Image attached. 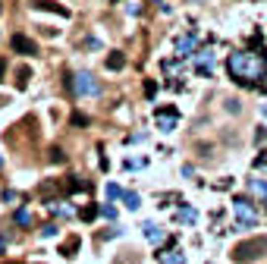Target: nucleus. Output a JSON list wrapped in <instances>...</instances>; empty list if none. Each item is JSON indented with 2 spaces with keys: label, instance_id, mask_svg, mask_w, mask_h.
Masks as SVG:
<instances>
[{
  "label": "nucleus",
  "instance_id": "cd10ccee",
  "mask_svg": "<svg viewBox=\"0 0 267 264\" xmlns=\"http://www.w3.org/2000/svg\"><path fill=\"white\" fill-rule=\"evenodd\" d=\"M101 214H104V217H116V208H114V204H104V208H101Z\"/></svg>",
  "mask_w": 267,
  "mask_h": 264
},
{
  "label": "nucleus",
  "instance_id": "393cba45",
  "mask_svg": "<svg viewBox=\"0 0 267 264\" xmlns=\"http://www.w3.org/2000/svg\"><path fill=\"white\" fill-rule=\"evenodd\" d=\"M107 195H110V198H119V195H123V189H119L116 183H110V186H107Z\"/></svg>",
  "mask_w": 267,
  "mask_h": 264
},
{
  "label": "nucleus",
  "instance_id": "1a4fd4ad",
  "mask_svg": "<svg viewBox=\"0 0 267 264\" xmlns=\"http://www.w3.org/2000/svg\"><path fill=\"white\" fill-rule=\"evenodd\" d=\"M13 50H19V54H25V57H35L38 54V44L29 35H13Z\"/></svg>",
  "mask_w": 267,
  "mask_h": 264
},
{
  "label": "nucleus",
  "instance_id": "9d476101",
  "mask_svg": "<svg viewBox=\"0 0 267 264\" xmlns=\"http://www.w3.org/2000/svg\"><path fill=\"white\" fill-rule=\"evenodd\" d=\"M35 10H47V13H57V16H63V19H70V10H66V6H60L57 0H35Z\"/></svg>",
  "mask_w": 267,
  "mask_h": 264
},
{
  "label": "nucleus",
  "instance_id": "c85d7f7f",
  "mask_svg": "<svg viewBox=\"0 0 267 264\" xmlns=\"http://www.w3.org/2000/svg\"><path fill=\"white\" fill-rule=\"evenodd\" d=\"M3 73H6V60H0V79H3Z\"/></svg>",
  "mask_w": 267,
  "mask_h": 264
},
{
  "label": "nucleus",
  "instance_id": "6e6552de",
  "mask_svg": "<svg viewBox=\"0 0 267 264\" xmlns=\"http://www.w3.org/2000/svg\"><path fill=\"white\" fill-rule=\"evenodd\" d=\"M173 245H176V239L170 236L167 249H160V252H157V261H160V264H186V261H183V252H176Z\"/></svg>",
  "mask_w": 267,
  "mask_h": 264
},
{
  "label": "nucleus",
  "instance_id": "dca6fc26",
  "mask_svg": "<svg viewBox=\"0 0 267 264\" xmlns=\"http://www.w3.org/2000/svg\"><path fill=\"white\" fill-rule=\"evenodd\" d=\"M248 189H252L255 195H261V198L267 201V183H264V180H248Z\"/></svg>",
  "mask_w": 267,
  "mask_h": 264
},
{
  "label": "nucleus",
  "instance_id": "f3484780",
  "mask_svg": "<svg viewBox=\"0 0 267 264\" xmlns=\"http://www.w3.org/2000/svg\"><path fill=\"white\" fill-rule=\"evenodd\" d=\"M13 220H16V224H22V226H29V224H32V214H29L25 208H19V211L13 214Z\"/></svg>",
  "mask_w": 267,
  "mask_h": 264
},
{
  "label": "nucleus",
  "instance_id": "c756f323",
  "mask_svg": "<svg viewBox=\"0 0 267 264\" xmlns=\"http://www.w3.org/2000/svg\"><path fill=\"white\" fill-rule=\"evenodd\" d=\"M0 264H22V261H0Z\"/></svg>",
  "mask_w": 267,
  "mask_h": 264
},
{
  "label": "nucleus",
  "instance_id": "a878e982",
  "mask_svg": "<svg viewBox=\"0 0 267 264\" xmlns=\"http://www.w3.org/2000/svg\"><path fill=\"white\" fill-rule=\"evenodd\" d=\"M73 123L76 126H88V116H85V113H73Z\"/></svg>",
  "mask_w": 267,
  "mask_h": 264
},
{
  "label": "nucleus",
  "instance_id": "0eeeda50",
  "mask_svg": "<svg viewBox=\"0 0 267 264\" xmlns=\"http://www.w3.org/2000/svg\"><path fill=\"white\" fill-rule=\"evenodd\" d=\"M195 44H198V32H189V35L183 38H176V57H192L195 54Z\"/></svg>",
  "mask_w": 267,
  "mask_h": 264
},
{
  "label": "nucleus",
  "instance_id": "bb28decb",
  "mask_svg": "<svg viewBox=\"0 0 267 264\" xmlns=\"http://www.w3.org/2000/svg\"><path fill=\"white\" fill-rule=\"evenodd\" d=\"M145 95L154 98V95H157V85H154V82H145Z\"/></svg>",
  "mask_w": 267,
  "mask_h": 264
},
{
  "label": "nucleus",
  "instance_id": "2f4dec72",
  "mask_svg": "<svg viewBox=\"0 0 267 264\" xmlns=\"http://www.w3.org/2000/svg\"><path fill=\"white\" fill-rule=\"evenodd\" d=\"M107 3H119V0H107Z\"/></svg>",
  "mask_w": 267,
  "mask_h": 264
},
{
  "label": "nucleus",
  "instance_id": "b1692460",
  "mask_svg": "<svg viewBox=\"0 0 267 264\" xmlns=\"http://www.w3.org/2000/svg\"><path fill=\"white\" fill-rule=\"evenodd\" d=\"M114 236H123V226H110L107 233H101V239H114Z\"/></svg>",
  "mask_w": 267,
  "mask_h": 264
},
{
  "label": "nucleus",
  "instance_id": "f8f14e48",
  "mask_svg": "<svg viewBox=\"0 0 267 264\" xmlns=\"http://www.w3.org/2000/svg\"><path fill=\"white\" fill-rule=\"evenodd\" d=\"M79 236H70V239H66L63 245H60V255H63V258H76V252H79Z\"/></svg>",
  "mask_w": 267,
  "mask_h": 264
},
{
  "label": "nucleus",
  "instance_id": "ddd939ff",
  "mask_svg": "<svg viewBox=\"0 0 267 264\" xmlns=\"http://www.w3.org/2000/svg\"><path fill=\"white\" fill-rule=\"evenodd\" d=\"M104 66H107V70H110V73H116V70H123V66H126V57H123V54H119V50H114V54H107V60H104Z\"/></svg>",
  "mask_w": 267,
  "mask_h": 264
},
{
  "label": "nucleus",
  "instance_id": "423d86ee",
  "mask_svg": "<svg viewBox=\"0 0 267 264\" xmlns=\"http://www.w3.org/2000/svg\"><path fill=\"white\" fill-rule=\"evenodd\" d=\"M195 73L198 75L214 73V50H195Z\"/></svg>",
  "mask_w": 267,
  "mask_h": 264
},
{
  "label": "nucleus",
  "instance_id": "f03ea898",
  "mask_svg": "<svg viewBox=\"0 0 267 264\" xmlns=\"http://www.w3.org/2000/svg\"><path fill=\"white\" fill-rule=\"evenodd\" d=\"M261 255H267V236H255V239H245L232 249V261L248 264V261H258Z\"/></svg>",
  "mask_w": 267,
  "mask_h": 264
},
{
  "label": "nucleus",
  "instance_id": "2eb2a0df",
  "mask_svg": "<svg viewBox=\"0 0 267 264\" xmlns=\"http://www.w3.org/2000/svg\"><path fill=\"white\" fill-rule=\"evenodd\" d=\"M176 220H183V224H195L198 214H195V208H189V204H183V208L176 211Z\"/></svg>",
  "mask_w": 267,
  "mask_h": 264
},
{
  "label": "nucleus",
  "instance_id": "4be33fe9",
  "mask_svg": "<svg viewBox=\"0 0 267 264\" xmlns=\"http://www.w3.org/2000/svg\"><path fill=\"white\" fill-rule=\"evenodd\" d=\"M255 170H267V148L255 157Z\"/></svg>",
  "mask_w": 267,
  "mask_h": 264
},
{
  "label": "nucleus",
  "instance_id": "f257e3e1",
  "mask_svg": "<svg viewBox=\"0 0 267 264\" xmlns=\"http://www.w3.org/2000/svg\"><path fill=\"white\" fill-rule=\"evenodd\" d=\"M227 73L232 75V82L245 85V88H258L261 79H267V54L264 50H232L227 57Z\"/></svg>",
  "mask_w": 267,
  "mask_h": 264
},
{
  "label": "nucleus",
  "instance_id": "7c9ffc66",
  "mask_svg": "<svg viewBox=\"0 0 267 264\" xmlns=\"http://www.w3.org/2000/svg\"><path fill=\"white\" fill-rule=\"evenodd\" d=\"M3 249H6V242H3V239H0V252H3Z\"/></svg>",
  "mask_w": 267,
  "mask_h": 264
},
{
  "label": "nucleus",
  "instance_id": "9b49d317",
  "mask_svg": "<svg viewBox=\"0 0 267 264\" xmlns=\"http://www.w3.org/2000/svg\"><path fill=\"white\" fill-rule=\"evenodd\" d=\"M91 189V183H82V180H76V176H70V180L63 183V192L66 195H73V192H88Z\"/></svg>",
  "mask_w": 267,
  "mask_h": 264
},
{
  "label": "nucleus",
  "instance_id": "4468645a",
  "mask_svg": "<svg viewBox=\"0 0 267 264\" xmlns=\"http://www.w3.org/2000/svg\"><path fill=\"white\" fill-rule=\"evenodd\" d=\"M160 66H163V73H167V75H179V73H183V57H176V60H163Z\"/></svg>",
  "mask_w": 267,
  "mask_h": 264
},
{
  "label": "nucleus",
  "instance_id": "6ab92c4d",
  "mask_svg": "<svg viewBox=\"0 0 267 264\" xmlns=\"http://www.w3.org/2000/svg\"><path fill=\"white\" fill-rule=\"evenodd\" d=\"M98 214H101V208H82V211H79V217L85 220V224H88V220H94Z\"/></svg>",
  "mask_w": 267,
  "mask_h": 264
},
{
  "label": "nucleus",
  "instance_id": "20e7f679",
  "mask_svg": "<svg viewBox=\"0 0 267 264\" xmlns=\"http://www.w3.org/2000/svg\"><path fill=\"white\" fill-rule=\"evenodd\" d=\"M232 211H236V217H239V229L242 226H258V208L248 198H242V195H236L232 198Z\"/></svg>",
  "mask_w": 267,
  "mask_h": 264
},
{
  "label": "nucleus",
  "instance_id": "a211bd4d",
  "mask_svg": "<svg viewBox=\"0 0 267 264\" xmlns=\"http://www.w3.org/2000/svg\"><path fill=\"white\" fill-rule=\"evenodd\" d=\"M123 201H126V208H129V211L139 208V195H135V192H123Z\"/></svg>",
  "mask_w": 267,
  "mask_h": 264
},
{
  "label": "nucleus",
  "instance_id": "412c9836",
  "mask_svg": "<svg viewBox=\"0 0 267 264\" xmlns=\"http://www.w3.org/2000/svg\"><path fill=\"white\" fill-rule=\"evenodd\" d=\"M29 70H25V66H22V70H19V75H16V85H19V88H25V85H29Z\"/></svg>",
  "mask_w": 267,
  "mask_h": 264
},
{
  "label": "nucleus",
  "instance_id": "aec40b11",
  "mask_svg": "<svg viewBox=\"0 0 267 264\" xmlns=\"http://www.w3.org/2000/svg\"><path fill=\"white\" fill-rule=\"evenodd\" d=\"M63 148H60V145H54V148H50V160H54V164H63Z\"/></svg>",
  "mask_w": 267,
  "mask_h": 264
},
{
  "label": "nucleus",
  "instance_id": "5701e85b",
  "mask_svg": "<svg viewBox=\"0 0 267 264\" xmlns=\"http://www.w3.org/2000/svg\"><path fill=\"white\" fill-rule=\"evenodd\" d=\"M41 236H44V239H54V236H57V224H47V226H41Z\"/></svg>",
  "mask_w": 267,
  "mask_h": 264
},
{
  "label": "nucleus",
  "instance_id": "7ed1b4c3",
  "mask_svg": "<svg viewBox=\"0 0 267 264\" xmlns=\"http://www.w3.org/2000/svg\"><path fill=\"white\" fill-rule=\"evenodd\" d=\"M66 88L73 91V95H101V85L94 82V75L91 73H76V75H66Z\"/></svg>",
  "mask_w": 267,
  "mask_h": 264
},
{
  "label": "nucleus",
  "instance_id": "39448f33",
  "mask_svg": "<svg viewBox=\"0 0 267 264\" xmlns=\"http://www.w3.org/2000/svg\"><path fill=\"white\" fill-rule=\"evenodd\" d=\"M154 120H157L160 132H173L176 123H179V110L176 107H157V110H154Z\"/></svg>",
  "mask_w": 267,
  "mask_h": 264
}]
</instances>
